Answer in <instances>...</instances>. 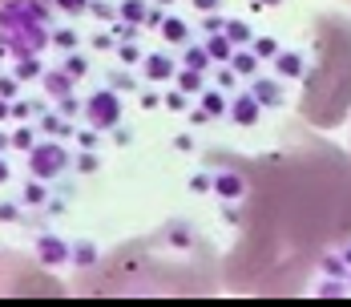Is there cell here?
Instances as JSON below:
<instances>
[{"label": "cell", "mask_w": 351, "mask_h": 307, "mask_svg": "<svg viewBox=\"0 0 351 307\" xmlns=\"http://www.w3.org/2000/svg\"><path fill=\"white\" fill-rule=\"evenodd\" d=\"M319 73L307 77L303 93V117L315 126H339L351 105V21L327 16L319 21Z\"/></svg>", "instance_id": "6da1fadb"}, {"label": "cell", "mask_w": 351, "mask_h": 307, "mask_svg": "<svg viewBox=\"0 0 351 307\" xmlns=\"http://www.w3.org/2000/svg\"><path fill=\"white\" fill-rule=\"evenodd\" d=\"M4 263H8V267H0V291H4V295H25V291H49V295H57V291H61L57 279L40 275L33 263L21 259V255H8Z\"/></svg>", "instance_id": "7a4b0ae2"}, {"label": "cell", "mask_w": 351, "mask_h": 307, "mask_svg": "<svg viewBox=\"0 0 351 307\" xmlns=\"http://www.w3.org/2000/svg\"><path fill=\"white\" fill-rule=\"evenodd\" d=\"M254 117H258V98H239V105H234V122L250 126Z\"/></svg>", "instance_id": "3957f363"}, {"label": "cell", "mask_w": 351, "mask_h": 307, "mask_svg": "<svg viewBox=\"0 0 351 307\" xmlns=\"http://www.w3.org/2000/svg\"><path fill=\"white\" fill-rule=\"evenodd\" d=\"M279 73L282 77H299V73H303V61H299L295 53H279Z\"/></svg>", "instance_id": "277c9868"}, {"label": "cell", "mask_w": 351, "mask_h": 307, "mask_svg": "<svg viewBox=\"0 0 351 307\" xmlns=\"http://www.w3.org/2000/svg\"><path fill=\"white\" fill-rule=\"evenodd\" d=\"M170 69H174V61H166V57H149V77L158 81V77H170Z\"/></svg>", "instance_id": "5b68a950"}, {"label": "cell", "mask_w": 351, "mask_h": 307, "mask_svg": "<svg viewBox=\"0 0 351 307\" xmlns=\"http://www.w3.org/2000/svg\"><path fill=\"white\" fill-rule=\"evenodd\" d=\"M254 98H263V102H267V105H275V102H279V85H267V81H263Z\"/></svg>", "instance_id": "8992f818"}, {"label": "cell", "mask_w": 351, "mask_h": 307, "mask_svg": "<svg viewBox=\"0 0 351 307\" xmlns=\"http://www.w3.org/2000/svg\"><path fill=\"white\" fill-rule=\"evenodd\" d=\"M162 29H166V36H170V41H186V25H182V21H166Z\"/></svg>", "instance_id": "52a82bcc"}, {"label": "cell", "mask_w": 351, "mask_h": 307, "mask_svg": "<svg viewBox=\"0 0 351 307\" xmlns=\"http://www.w3.org/2000/svg\"><path fill=\"white\" fill-rule=\"evenodd\" d=\"M226 33H230V41H246V36H250L243 21H230V25H226Z\"/></svg>", "instance_id": "ba28073f"}, {"label": "cell", "mask_w": 351, "mask_h": 307, "mask_svg": "<svg viewBox=\"0 0 351 307\" xmlns=\"http://www.w3.org/2000/svg\"><path fill=\"white\" fill-rule=\"evenodd\" d=\"M210 57H230V41H210Z\"/></svg>", "instance_id": "9c48e42d"}, {"label": "cell", "mask_w": 351, "mask_h": 307, "mask_svg": "<svg viewBox=\"0 0 351 307\" xmlns=\"http://www.w3.org/2000/svg\"><path fill=\"white\" fill-rule=\"evenodd\" d=\"M254 53H258V57H275L279 49H275V41H258V45H254Z\"/></svg>", "instance_id": "30bf717a"}, {"label": "cell", "mask_w": 351, "mask_h": 307, "mask_svg": "<svg viewBox=\"0 0 351 307\" xmlns=\"http://www.w3.org/2000/svg\"><path fill=\"white\" fill-rule=\"evenodd\" d=\"M202 85V77H198V69L194 73H182V89H198Z\"/></svg>", "instance_id": "8fae6325"}, {"label": "cell", "mask_w": 351, "mask_h": 307, "mask_svg": "<svg viewBox=\"0 0 351 307\" xmlns=\"http://www.w3.org/2000/svg\"><path fill=\"white\" fill-rule=\"evenodd\" d=\"M202 102H206V113H222V98L218 93H206Z\"/></svg>", "instance_id": "7c38bea8"}, {"label": "cell", "mask_w": 351, "mask_h": 307, "mask_svg": "<svg viewBox=\"0 0 351 307\" xmlns=\"http://www.w3.org/2000/svg\"><path fill=\"white\" fill-rule=\"evenodd\" d=\"M234 69H239V73H254V57H239Z\"/></svg>", "instance_id": "4fadbf2b"}, {"label": "cell", "mask_w": 351, "mask_h": 307, "mask_svg": "<svg viewBox=\"0 0 351 307\" xmlns=\"http://www.w3.org/2000/svg\"><path fill=\"white\" fill-rule=\"evenodd\" d=\"M125 16H134V21H141V0H130V4H125Z\"/></svg>", "instance_id": "5bb4252c"}, {"label": "cell", "mask_w": 351, "mask_h": 307, "mask_svg": "<svg viewBox=\"0 0 351 307\" xmlns=\"http://www.w3.org/2000/svg\"><path fill=\"white\" fill-rule=\"evenodd\" d=\"M214 4H218V0H198V8H214Z\"/></svg>", "instance_id": "9a60e30c"}, {"label": "cell", "mask_w": 351, "mask_h": 307, "mask_svg": "<svg viewBox=\"0 0 351 307\" xmlns=\"http://www.w3.org/2000/svg\"><path fill=\"white\" fill-rule=\"evenodd\" d=\"M258 4H275V0H258Z\"/></svg>", "instance_id": "2e32d148"}]
</instances>
